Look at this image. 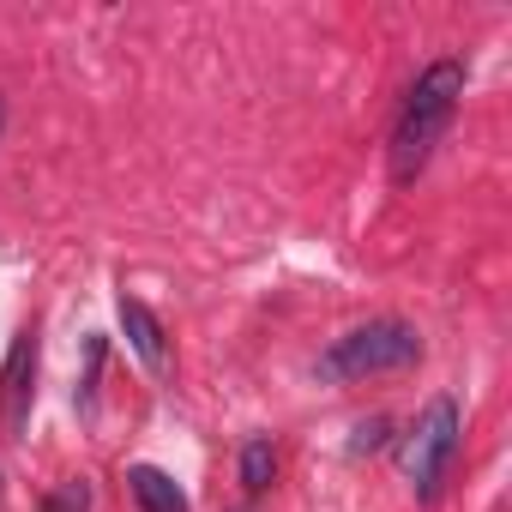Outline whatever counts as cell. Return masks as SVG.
I'll return each instance as SVG.
<instances>
[{
	"instance_id": "1",
	"label": "cell",
	"mask_w": 512,
	"mask_h": 512,
	"mask_svg": "<svg viewBox=\"0 0 512 512\" xmlns=\"http://www.w3.org/2000/svg\"><path fill=\"white\" fill-rule=\"evenodd\" d=\"M458 97H464V61H434L404 109H398V127H392V181H416L434 157V145L446 139L452 115H458Z\"/></svg>"
},
{
	"instance_id": "2",
	"label": "cell",
	"mask_w": 512,
	"mask_h": 512,
	"mask_svg": "<svg viewBox=\"0 0 512 512\" xmlns=\"http://www.w3.org/2000/svg\"><path fill=\"white\" fill-rule=\"evenodd\" d=\"M410 362H422V332L410 320H368V326H350L344 338H332L326 356L314 362V374L326 386H350V380L398 374Z\"/></svg>"
},
{
	"instance_id": "3",
	"label": "cell",
	"mask_w": 512,
	"mask_h": 512,
	"mask_svg": "<svg viewBox=\"0 0 512 512\" xmlns=\"http://www.w3.org/2000/svg\"><path fill=\"white\" fill-rule=\"evenodd\" d=\"M458 404L452 398H428V410L410 422V434L398 440V464H404V482L416 488V500H434L446 470H452V452H458Z\"/></svg>"
},
{
	"instance_id": "4",
	"label": "cell",
	"mask_w": 512,
	"mask_h": 512,
	"mask_svg": "<svg viewBox=\"0 0 512 512\" xmlns=\"http://www.w3.org/2000/svg\"><path fill=\"white\" fill-rule=\"evenodd\" d=\"M115 314H121V332H127V344H133V356H139L157 380H169L175 362H169V332H163V320H157L139 296H127V290L115 296Z\"/></svg>"
},
{
	"instance_id": "5",
	"label": "cell",
	"mask_w": 512,
	"mask_h": 512,
	"mask_svg": "<svg viewBox=\"0 0 512 512\" xmlns=\"http://www.w3.org/2000/svg\"><path fill=\"white\" fill-rule=\"evenodd\" d=\"M37 380V332H19L13 338V356H7V374H0V404H7V428L19 434L31 422V386Z\"/></svg>"
},
{
	"instance_id": "6",
	"label": "cell",
	"mask_w": 512,
	"mask_h": 512,
	"mask_svg": "<svg viewBox=\"0 0 512 512\" xmlns=\"http://www.w3.org/2000/svg\"><path fill=\"white\" fill-rule=\"evenodd\" d=\"M127 494L139 500V512H187V494L163 464H127Z\"/></svg>"
},
{
	"instance_id": "7",
	"label": "cell",
	"mask_w": 512,
	"mask_h": 512,
	"mask_svg": "<svg viewBox=\"0 0 512 512\" xmlns=\"http://www.w3.org/2000/svg\"><path fill=\"white\" fill-rule=\"evenodd\" d=\"M272 476H278V452H272V440H266V434H253V440L241 446V488L260 500V494L272 488Z\"/></svg>"
},
{
	"instance_id": "8",
	"label": "cell",
	"mask_w": 512,
	"mask_h": 512,
	"mask_svg": "<svg viewBox=\"0 0 512 512\" xmlns=\"http://www.w3.org/2000/svg\"><path fill=\"white\" fill-rule=\"evenodd\" d=\"M43 512H91V488H85V482H61V488L43 500Z\"/></svg>"
},
{
	"instance_id": "9",
	"label": "cell",
	"mask_w": 512,
	"mask_h": 512,
	"mask_svg": "<svg viewBox=\"0 0 512 512\" xmlns=\"http://www.w3.org/2000/svg\"><path fill=\"white\" fill-rule=\"evenodd\" d=\"M386 428H392L386 416H374V422H362V428H356V440H350V452L362 458V452H374V446H386Z\"/></svg>"
},
{
	"instance_id": "10",
	"label": "cell",
	"mask_w": 512,
	"mask_h": 512,
	"mask_svg": "<svg viewBox=\"0 0 512 512\" xmlns=\"http://www.w3.org/2000/svg\"><path fill=\"white\" fill-rule=\"evenodd\" d=\"M0 121H7V109H0Z\"/></svg>"
}]
</instances>
